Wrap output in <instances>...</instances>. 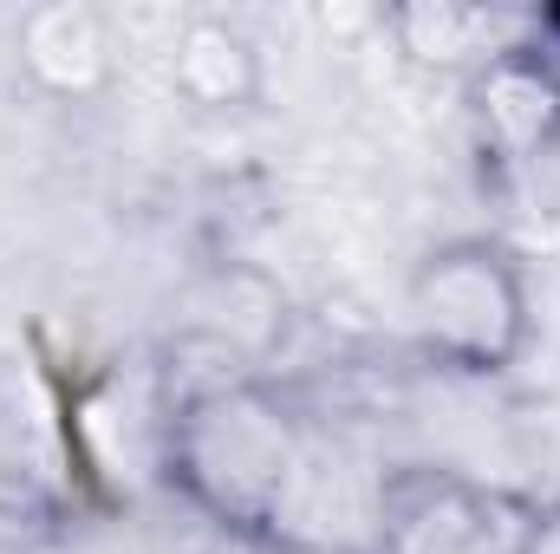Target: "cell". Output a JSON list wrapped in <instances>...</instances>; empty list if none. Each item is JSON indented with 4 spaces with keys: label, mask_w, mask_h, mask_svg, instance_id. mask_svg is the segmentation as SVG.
<instances>
[{
    "label": "cell",
    "mask_w": 560,
    "mask_h": 554,
    "mask_svg": "<svg viewBox=\"0 0 560 554\" xmlns=\"http://www.w3.org/2000/svg\"><path fill=\"white\" fill-rule=\"evenodd\" d=\"M170 476L222 522L261 529L287 503V483L300 470V424L268 385L235 379L170 417L163 437Z\"/></svg>",
    "instance_id": "1"
},
{
    "label": "cell",
    "mask_w": 560,
    "mask_h": 554,
    "mask_svg": "<svg viewBox=\"0 0 560 554\" xmlns=\"http://www.w3.org/2000/svg\"><path fill=\"white\" fill-rule=\"evenodd\" d=\"M411 326L423 353H436L456 372H509L528 346L535 307L522 262L489 235L436 242L411 268Z\"/></svg>",
    "instance_id": "2"
},
{
    "label": "cell",
    "mask_w": 560,
    "mask_h": 554,
    "mask_svg": "<svg viewBox=\"0 0 560 554\" xmlns=\"http://www.w3.org/2000/svg\"><path fill=\"white\" fill-rule=\"evenodd\" d=\"M476 105L489 138L509 150H548L560 138V79L548 59L535 53H495L476 79Z\"/></svg>",
    "instance_id": "3"
},
{
    "label": "cell",
    "mask_w": 560,
    "mask_h": 554,
    "mask_svg": "<svg viewBox=\"0 0 560 554\" xmlns=\"http://www.w3.org/2000/svg\"><path fill=\"white\" fill-rule=\"evenodd\" d=\"M20 59L52 92H92L112 72V33L92 7H39L20 26Z\"/></svg>",
    "instance_id": "4"
},
{
    "label": "cell",
    "mask_w": 560,
    "mask_h": 554,
    "mask_svg": "<svg viewBox=\"0 0 560 554\" xmlns=\"http://www.w3.org/2000/svg\"><path fill=\"white\" fill-rule=\"evenodd\" d=\"M170 79H176L202 112H235V105H248V99L261 92L255 46H248L229 20H196V26L176 39Z\"/></svg>",
    "instance_id": "5"
},
{
    "label": "cell",
    "mask_w": 560,
    "mask_h": 554,
    "mask_svg": "<svg viewBox=\"0 0 560 554\" xmlns=\"http://www.w3.org/2000/svg\"><path fill=\"white\" fill-rule=\"evenodd\" d=\"M515 554H560V516L535 522V529L522 535V549H515Z\"/></svg>",
    "instance_id": "6"
}]
</instances>
